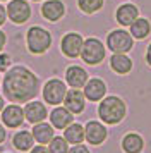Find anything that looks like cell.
<instances>
[{
  "mask_svg": "<svg viewBox=\"0 0 151 153\" xmlns=\"http://www.w3.org/2000/svg\"><path fill=\"white\" fill-rule=\"evenodd\" d=\"M2 91L12 103H27L40 93V77L24 65H14L2 79Z\"/></svg>",
  "mask_w": 151,
  "mask_h": 153,
  "instance_id": "1",
  "label": "cell"
},
{
  "mask_svg": "<svg viewBox=\"0 0 151 153\" xmlns=\"http://www.w3.org/2000/svg\"><path fill=\"white\" fill-rule=\"evenodd\" d=\"M98 115L105 124H118L125 117V103L118 97L101 98L98 107Z\"/></svg>",
  "mask_w": 151,
  "mask_h": 153,
  "instance_id": "2",
  "label": "cell"
},
{
  "mask_svg": "<svg viewBox=\"0 0 151 153\" xmlns=\"http://www.w3.org/2000/svg\"><path fill=\"white\" fill-rule=\"evenodd\" d=\"M27 50L34 55H43L52 47V35L50 31L41 26H31L26 33Z\"/></svg>",
  "mask_w": 151,
  "mask_h": 153,
  "instance_id": "3",
  "label": "cell"
},
{
  "mask_svg": "<svg viewBox=\"0 0 151 153\" xmlns=\"http://www.w3.org/2000/svg\"><path fill=\"white\" fill-rule=\"evenodd\" d=\"M65 93H67V86L64 81L60 79H48L45 86H43V100L50 105H60L64 102V98H65Z\"/></svg>",
  "mask_w": 151,
  "mask_h": 153,
  "instance_id": "4",
  "label": "cell"
},
{
  "mask_svg": "<svg viewBox=\"0 0 151 153\" xmlns=\"http://www.w3.org/2000/svg\"><path fill=\"white\" fill-rule=\"evenodd\" d=\"M81 59L89 65H96L105 59V47L100 40L96 38H88L81 50Z\"/></svg>",
  "mask_w": 151,
  "mask_h": 153,
  "instance_id": "5",
  "label": "cell"
},
{
  "mask_svg": "<svg viewBox=\"0 0 151 153\" xmlns=\"http://www.w3.org/2000/svg\"><path fill=\"white\" fill-rule=\"evenodd\" d=\"M107 45L113 53H125L132 48V35H129L124 29H115L112 31L107 38Z\"/></svg>",
  "mask_w": 151,
  "mask_h": 153,
  "instance_id": "6",
  "label": "cell"
},
{
  "mask_svg": "<svg viewBox=\"0 0 151 153\" xmlns=\"http://www.w3.org/2000/svg\"><path fill=\"white\" fill-rule=\"evenodd\" d=\"M7 17L14 24H24L31 17V5L27 4L26 0H9Z\"/></svg>",
  "mask_w": 151,
  "mask_h": 153,
  "instance_id": "7",
  "label": "cell"
},
{
  "mask_svg": "<svg viewBox=\"0 0 151 153\" xmlns=\"http://www.w3.org/2000/svg\"><path fill=\"white\" fill-rule=\"evenodd\" d=\"M0 117H2V124L5 127L10 129H17L24 124V108L19 103H10L4 107V110L0 112Z\"/></svg>",
  "mask_w": 151,
  "mask_h": 153,
  "instance_id": "8",
  "label": "cell"
},
{
  "mask_svg": "<svg viewBox=\"0 0 151 153\" xmlns=\"http://www.w3.org/2000/svg\"><path fill=\"white\" fill-rule=\"evenodd\" d=\"M82 45H84V40L79 33H67L60 42V50L69 59H77L81 55Z\"/></svg>",
  "mask_w": 151,
  "mask_h": 153,
  "instance_id": "9",
  "label": "cell"
},
{
  "mask_svg": "<svg viewBox=\"0 0 151 153\" xmlns=\"http://www.w3.org/2000/svg\"><path fill=\"white\" fill-rule=\"evenodd\" d=\"M41 16L50 22H57L60 21L64 14H65V5L62 0H47L41 4V9H40Z\"/></svg>",
  "mask_w": 151,
  "mask_h": 153,
  "instance_id": "10",
  "label": "cell"
},
{
  "mask_svg": "<svg viewBox=\"0 0 151 153\" xmlns=\"http://www.w3.org/2000/svg\"><path fill=\"white\" fill-rule=\"evenodd\" d=\"M24 117H26L27 122L38 124V122H43L48 117V110L45 107V103H41L38 100H31L24 107Z\"/></svg>",
  "mask_w": 151,
  "mask_h": 153,
  "instance_id": "11",
  "label": "cell"
},
{
  "mask_svg": "<svg viewBox=\"0 0 151 153\" xmlns=\"http://www.w3.org/2000/svg\"><path fill=\"white\" fill-rule=\"evenodd\" d=\"M84 138L88 143L91 145H101L103 141L107 139V127L103 124H100L98 120H89L86 127H84Z\"/></svg>",
  "mask_w": 151,
  "mask_h": 153,
  "instance_id": "12",
  "label": "cell"
},
{
  "mask_svg": "<svg viewBox=\"0 0 151 153\" xmlns=\"http://www.w3.org/2000/svg\"><path fill=\"white\" fill-rule=\"evenodd\" d=\"M64 105H65V108L72 112V114H81L84 110V107H86V97H84V93H82L79 88H72V90H69L65 93V98H64Z\"/></svg>",
  "mask_w": 151,
  "mask_h": 153,
  "instance_id": "13",
  "label": "cell"
},
{
  "mask_svg": "<svg viewBox=\"0 0 151 153\" xmlns=\"http://www.w3.org/2000/svg\"><path fill=\"white\" fill-rule=\"evenodd\" d=\"M48 117H50V122H52V126H53L55 129H65L69 124L74 122V114L69 108L58 107V105L48 114Z\"/></svg>",
  "mask_w": 151,
  "mask_h": 153,
  "instance_id": "14",
  "label": "cell"
},
{
  "mask_svg": "<svg viewBox=\"0 0 151 153\" xmlns=\"http://www.w3.org/2000/svg\"><path fill=\"white\" fill-rule=\"evenodd\" d=\"M105 93H107V84H105V81L98 79V77H93V79H89L88 83L84 84V97L89 102L101 100L105 97Z\"/></svg>",
  "mask_w": 151,
  "mask_h": 153,
  "instance_id": "15",
  "label": "cell"
},
{
  "mask_svg": "<svg viewBox=\"0 0 151 153\" xmlns=\"http://www.w3.org/2000/svg\"><path fill=\"white\" fill-rule=\"evenodd\" d=\"M65 81L72 88H84V84L88 83V72L79 65H70L65 71Z\"/></svg>",
  "mask_w": 151,
  "mask_h": 153,
  "instance_id": "16",
  "label": "cell"
},
{
  "mask_svg": "<svg viewBox=\"0 0 151 153\" xmlns=\"http://www.w3.org/2000/svg\"><path fill=\"white\" fill-rule=\"evenodd\" d=\"M31 132H33V138L38 145H48V143L52 141V138L55 136V127L52 124H47V122L43 120V122L34 124Z\"/></svg>",
  "mask_w": 151,
  "mask_h": 153,
  "instance_id": "17",
  "label": "cell"
},
{
  "mask_svg": "<svg viewBox=\"0 0 151 153\" xmlns=\"http://www.w3.org/2000/svg\"><path fill=\"white\" fill-rule=\"evenodd\" d=\"M117 22L118 24H122V26H130L132 22L136 21L137 17H139V10L134 4H124L120 7L117 9Z\"/></svg>",
  "mask_w": 151,
  "mask_h": 153,
  "instance_id": "18",
  "label": "cell"
},
{
  "mask_svg": "<svg viewBox=\"0 0 151 153\" xmlns=\"http://www.w3.org/2000/svg\"><path fill=\"white\" fill-rule=\"evenodd\" d=\"M34 138H33V132L31 131H26V129H22V131H17L14 134L12 138V145L16 150H19V152H29L31 148L34 146Z\"/></svg>",
  "mask_w": 151,
  "mask_h": 153,
  "instance_id": "19",
  "label": "cell"
},
{
  "mask_svg": "<svg viewBox=\"0 0 151 153\" xmlns=\"http://www.w3.org/2000/svg\"><path fill=\"white\" fill-rule=\"evenodd\" d=\"M110 67L115 71L117 74H127L132 69V60L125 53H113L110 59Z\"/></svg>",
  "mask_w": 151,
  "mask_h": 153,
  "instance_id": "20",
  "label": "cell"
},
{
  "mask_svg": "<svg viewBox=\"0 0 151 153\" xmlns=\"http://www.w3.org/2000/svg\"><path fill=\"white\" fill-rule=\"evenodd\" d=\"M64 138L67 139V143H70V145H79V143L84 141V127L77 122L69 124L64 129Z\"/></svg>",
  "mask_w": 151,
  "mask_h": 153,
  "instance_id": "21",
  "label": "cell"
},
{
  "mask_svg": "<svg viewBox=\"0 0 151 153\" xmlns=\"http://www.w3.org/2000/svg\"><path fill=\"white\" fill-rule=\"evenodd\" d=\"M151 31V24L148 19H144V17H137L136 21L130 24V35L137 38V40H143L146 36L150 35Z\"/></svg>",
  "mask_w": 151,
  "mask_h": 153,
  "instance_id": "22",
  "label": "cell"
},
{
  "mask_svg": "<svg viewBox=\"0 0 151 153\" xmlns=\"http://www.w3.org/2000/svg\"><path fill=\"white\" fill-rule=\"evenodd\" d=\"M143 138L139 136V134H127L125 138L122 139V148H124V152H127V153H139L141 150H143Z\"/></svg>",
  "mask_w": 151,
  "mask_h": 153,
  "instance_id": "23",
  "label": "cell"
},
{
  "mask_svg": "<svg viewBox=\"0 0 151 153\" xmlns=\"http://www.w3.org/2000/svg\"><path fill=\"white\" fill-rule=\"evenodd\" d=\"M103 2L105 0H77V7L84 14H95L103 7Z\"/></svg>",
  "mask_w": 151,
  "mask_h": 153,
  "instance_id": "24",
  "label": "cell"
},
{
  "mask_svg": "<svg viewBox=\"0 0 151 153\" xmlns=\"http://www.w3.org/2000/svg\"><path fill=\"white\" fill-rule=\"evenodd\" d=\"M50 153H67L69 152V143L64 136H53L52 141L48 143Z\"/></svg>",
  "mask_w": 151,
  "mask_h": 153,
  "instance_id": "25",
  "label": "cell"
},
{
  "mask_svg": "<svg viewBox=\"0 0 151 153\" xmlns=\"http://www.w3.org/2000/svg\"><path fill=\"white\" fill-rule=\"evenodd\" d=\"M10 64H12V57L10 53H4L0 52V72H7L10 69Z\"/></svg>",
  "mask_w": 151,
  "mask_h": 153,
  "instance_id": "26",
  "label": "cell"
},
{
  "mask_svg": "<svg viewBox=\"0 0 151 153\" xmlns=\"http://www.w3.org/2000/svg\"><path fill=\"white\" fill-rule=\"evenodd\" d=\"M67 153H91V152H89V150H88L84 145H81V143H79V145H74V146H72V148H70Z\"/></svg>",
  "mask_w": 151,
  "mask_h": 153,
  "instance_id": "27",
  "label": "cell"
},
{
  "mask_svg": "<svg viewBox=\"0 0 151 153\" xmlns=\"http://www.w3.org/2000/svg\"><path fill=\"white\" fill-rule=\"evenodd\" d=\"M29 153H50V150L45 148V145H38V146H33L29 150Z\"/></svg>",
  "mask_w": 151,
  "mask_h": 153,
  "instance_id": "28",
  "label": "cell"
},
{
  "mask_svg": "<svg viewBox=\"0 0 151 153\" xmlns=\"http://www.w3.org/2000/svg\"><path fill=\"white\" fill-rule=\"evenodd\" d=\"M7 21V9L0 4V26H4Z\"/></svg>",
  "mask_w": 151,
  "mask_h": 153,
  "instance_id": "29",
  "label": "cell"
},
{
  "mask_svg": "<svg viewBox=\"0 0 151 153\" xmlns=\"http://www.w3.org/2000/svg\"><path fill=\"white\" fill-rule=\"evenodd\" d=\"M7 45V35L0 29V52H4V48H5Z\"/></svg>",
  "mask_w": 151,
  "mask_h": 153,
  "instance_id": "30",
  "label": "cell"
},
{
  "mask_svg": "<svg viewBox=\"0 0 151 153\" xmlns=\"http://www.w3.org/2000/svg\"><path fill=\"white\" fill-rule=\"evenodd\" d=\"M7 138V131H5V127H4V124H0V145L5 141Z\"/></svg>",
  "mask_w": 151,
  "mask_h": 153,
  "instance_id": "31",
  "label": "cell"
},
{
  "mask_svg": "<svg viewBox=\"0 0 151 153\" xmlns=\"http://www.w3.org/2000/svg\"><path fill=\"white\" fill-rule=\"evenodd\" d=\"M146 60L151 65V43H150V47H148V52H146Z\"/></svg>",
  "mask_w": 151,
  "mask_h": 153,
  "instance_id": "32",
  "label": "cell"
},
{
  "mask_svg": "<svg viewBox=\"0 0 151 153\" xmlns=\"http://www.w3.org/2000/svg\"><path fill=\"white\" fill-rule=\"evenodd\" d=\"M4 107H5V98H4L2 95H0V112L4 110Z\"/></svg>",
  "mask_w": 151,
  "mask_h": 153,
  "instance_id": "33",
  "label": "cell"
},
{
  "mask_svg": "<svg viewBox=\"0 0 151 153\" xmlns=\"http://www.w3.org/2000/svg\"><path fill=\"white\" fill-rule=\"evenodd\" d=\"M0 2H9V0H0Z\"/></svg>",
  "mask_w": 151,
  "mask_h": 153,
  "instance_id": "34",
  "label": "cell"
},
{
  "mask_svg": "<svg viewBox=\"0 0 151 153\" xmlns=\"http://www.w3.org/2000/svg\"><path fill=\"white\" fill-rule=\"evenodd\" d=\"M33 2H41V0H33Z\"/></svg>",
  "mask_w": 151,
  "mask_h": 153,
  "instance_id": "35",
  "label": "cell"
},
{
  "mask_svg": "<svg viewBox=\"0 0 151 153\" xmlns=\"http://www.w3.org/2000/svg\"><path fill=\"white\" fill-rule=\"evenodd\" d=\"M0 84H2V76H0Z\"/></svg>",
  "mask_w": 151,
  "mask_h": 153,
  "instance_id": "36",
  "label": "cell"
},
{
  "mask_svg": "<svg viewBox=\"0 0 151 153\" xmlns=\"http://www.w3.org/2000/svg\"><path fill=\"white\" fill-rule=\"evenodd\" d=\"M2 153H7V152H2Z\"/></svg>",
  "mask_w": 151,
  "mask_h": 153,
  "instance_id": "37",
  "label": "cell"
}]
</instances>
